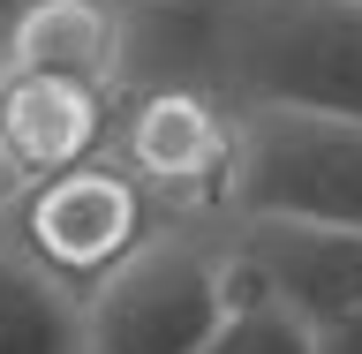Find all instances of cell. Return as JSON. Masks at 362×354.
Masks as SVG:
<instances>
[{
    "label": "cell",
    "mask_w": 362,
    "mask_h": 354,
    "mask_svg": "<svg viewBox=\"0 0 362 354\" xmlns=\"http://www.w3.org/2000/svg\"><path fill=\"white\" fill-rule=\"evenodd\" d=\"M211 53L234 106L362 121V0H211Z\"/></svg>",
    "instance_id": "obj_1"
},
{
    "label": "cell",
    "mask_w": 362,
    "mask_h": 354,
    "mask_svg": "<svg viewBox=\"0 0 362 354\" xmlns=\"http://www.w3.org/2000/svg\"><path fill=\"white\" fill-rule=\"evenodd\" d=\"M242 264L226 234L204 226H158L129 264H113L83 294V354H204L234 309Z\"/></svg>",
    "instance_id": "obj_2"
},
{
    "label": "cell",
    "mask_w": 362,
    "mask_h": 354,
    "mask_svg": "<svg viewBox=\"0 0 362 354\" xmlns=\"http://www.w3.org/2000/svg\"><path fill=\"white\" fill-rule=\"evenodd\" d=\"M226 219H302L362 234V121L242 106Z\"/></svg>",
    "instance_id": "obj_3"
},
{
    "label": "cell",
    "mask_w": 362,
    "mask_h": 354,
    "mask_svg": "<svg viewBox=\"0 0 362 354\" xmlns=\"http://www.w3.org/2000/svg\"><path fill=\"white\" fill-rule=\"evenodd\" d=\"M151 234H158V203L113 151L90 158V166H68V174L38 181V189H23L8 203V242L45 279H61L68 294H90Z\"/></svg>",
    "instance_id": "obj_4"
},
{
    "label": "cell",
    "mask_w": 362,
    "mask_h": 354,
    "mask_svg": "<svg viewBox=\"0 0 362 354\" xmlns=\"http://www.w3.org/2000/svg\"><path fill=\"white\" fill-rule=\"evenodd\" d=\"M234 143H242V106L181 83L129 98L113 121V158L151 189V203H181V211H197V203L226 211Z\"/></svg>",
    "instance_id": "obj_5"
},
{
    "label": "cell",
    "mask_w": 362,
    "mask_h": 354,
    "mask_svg": "<svg viewBox=\"0 0 362 354\" xmlns=\"http://www.w3.org/2000/svg\"><path fill=\"white\" fill-rule=\"evenodd\" d=\"M234 264L249 287L287 302L310 332H332L362 309V234L347 226H302V219H226Z\"/></svg>",
    "instance_id": "obj_6"
},
{
    "label": "cell",
    "mask_w": 362,
    "mask_h": 354,
    "mask_svg": "<svg viewBox=\"0 0 362 354\" xmlns=\"http://www.w3.org/2000/svg\"><path fill=\"white\" fill-rule=\"evenodd\" d=\"M0 68L121 90V76H129V8L121 0H8Z\"/></svg>",
    "instance_id": "obj_7"
},
{
    "label": "cell",
    "mask_w": 362,
    "mask_h": 354,
    "mask_svg": "<svg viewBox=\"0 0 362 354\" xmlns=\"http://www.w3.org/2000/svg\"><path fill=\"white\" fill-rule=\"evenodd\" d=\"M0 354H83V294L0 242Z\"/></svg>",
    "instance_id": "obj_8"
},
{
    "label": "cell",
    "mask_w": 362,
    "mask_h": 354,
    "mask_svg": "<svg viewBox=\"0 0 362 354\" xmlns=\"http://www.w3.org/2000/svg\"><path fill=\"white\" fill-rule=\"evenodd\" d=\"M204 354H317V332L287 302H272L264 287H234V309L219 317V332L204 339Z\"/></svg>",
    "instance_id": "obj_9"
},
{
    "label": "cell",
    "mask_w": 362,
    "mask_h": 354,
    "mask_svg": "<svg viewBox=\"0 0 362 354\" xmlns=\"http://www.w3.org/2000/svg\"><path fill=\"white\" fill-rule=\"evenodd\" d=\"M317 354H362V309L339 317L332 332H317Z\"/></svg>",
    "instance_id": "obj_10"
},
{
    "label": "cell",
    "mask_w": 362,
    "mask_h": 354,
    "mask_svg": "<svg viewBox=\"0 0 362 354\" xmlns=\"http://www.w3.org/2000/svg\"><path fill=\"white\" fill-rule=\"evenodd\" d=\"M0 30H8V0H0Z\"/></svg>",
    "instance_id": "obj_11"
}]
</instances>
